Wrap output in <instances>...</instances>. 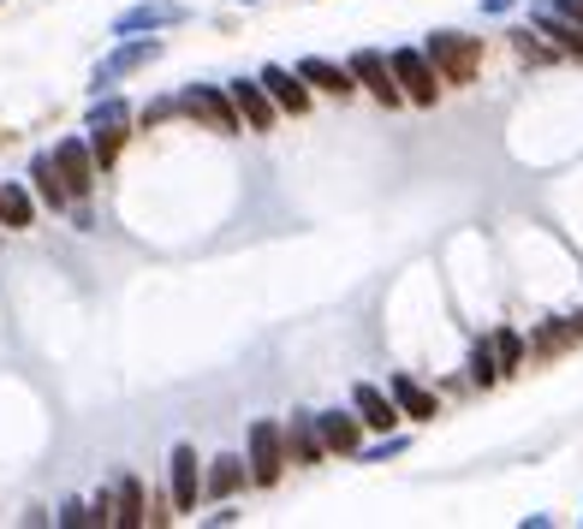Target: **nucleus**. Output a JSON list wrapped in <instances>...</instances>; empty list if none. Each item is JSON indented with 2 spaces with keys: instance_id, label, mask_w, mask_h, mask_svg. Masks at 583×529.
<instances>
[{
  "instance_id": "15",
  "label": "nucleus",
  "mask_w": 583,
  "mask_h": 529,
  "mask_svg": "<svg viewBox=\"0 0 583 529\" xmlns=\"http://www.w3.org/2000/svg\"><path fill=\"white\" fill-rule=\"evenodd\" d=\"M315 428H322V446L327 452H358V417H346V411H322Z\"/></svg>"
},
{
  "instance_id": "1",
  "label": "nucleus",
  "mask_w": 583,
  "mask_h": 529,
  "mask_svg": "<svg viewBox=\"0 0 583 529\" xmlns=\"http://www.w3.org/2000/svg\"><path fill=\"white\" fill-rule=\"evenodd\" d=\"M423 54L435 60V72L447 84H471L476 66H483V42H476V36H459V30H435Z\"/></svg>"
},
{
  "instance_id": "3",
  "label": "nucleus",
  "mask_w": 583,
  "mask_h": 529,
  "mask_svg": "<svg viewBox=\"0 0 583 529\" xmlns=\"http://www.w3.org/2000/svg\"><path fill=\"white\" fill-rule=\"evenodd\" d=\"M286 470V428L281 423H250V482L274 488Z\"/></svg>"
},
{
  "instance_id": "22",
  "label": "nucleus",
  "mask_w": 583,
  "mask_h": 529,
  "mask_svg": "<svg viewBox=\"0 0 583 529\" xmlns=\"http://www.w3.org/2000/svg\"><path fill=\"white\" fill-rule=\"evenodd\" d=\"M125 119H132V108H125L120 96H108V102L90 108V131H108V125H125Z\"/></svg>"
},
{
  "instance_id": "24",
  "label": "nucleus",
  "mask_w": 583,
  "mask_h": 529,
  "mask_svg": "<svg viewBox=\"0 0 583 529\" xmlns=\"http://www.w3.org/2000/svg\"><path fill=\"white\" fill-rule=\"evenodd\" d=\"M245 7H257V0H245Z\"/></svg>"
},
{
  "instance_id": "19",
  "label": "nucleus",
  "mask_w": 583,
  "mask_h": 529,
  "mask_svg": "<svg viewBox=\"0 0 583 529\" xmlns=\"http://www.w3.org/2000/svg\"><path fill=\"white\" fill-rule=\"evenodd\" d=\"M113 524H125V529L149 524V506H144V482H137V476H125V482H120V512H113Z\"/></svg>"
},
{
  "instance_id": "6",
  "label": "nucleus",
  "mask_w": 583,
  "mask_h": 529,
  "mask_svg": "<svg viewBox=\"0 0 583 529\" xmlns=\"http://www.w3.org/2000/svg\"><path fill=\"white\" fill-rule=\"evenodd\" d=\"M156 54H161V42H156V36H132V42H125V48H113V54L96 66V90H108L113 78H125V72L149 66Z\"/></svg>"
},
{
  "instance_id": "14",
  "label": "nucleus",
  "mask_w": 583,
  "mask_h": 529,
  "mask_svg": "<svg viewBox=\"0 0 583 529\" xmlns=\"http://www.w3.org/2000/svg\"><path fill=\"white\" fill-rule=\"evenodd\" d=\"M351 399H358V423H370V428H393V423H399V405H393V399L382 393V387H370V381H363Z\"/></svg>"
},
{
  "instance_id": "17",
  "label": "nucleus",
  "mask_w": 583,
  "mask_h": 529,
  "mask_svg": "<svg viewBox=\"0 0 583 529\" xmlns=\"http://www.w3.org/2000/svg\"><path fill=\"white\" fill-rule=\"evenodd\" d=\"M393 405H399L405 417H435V393H423L411 375H393Z\"/></svg>"
},
{
  "instance_id": "16",
  "label": "nucleus",
  "mask_w": 583,
  "mask_h": 529,
  "mask_svg": "<svg viewBox=\"0 0 583 529\" xmlns=\"http://www.w3.org/2000/svg\"><path fill=\"white\" fill-rule=\"evenodd\" d=\"M303 84H315V90H327V96H351V72H339L334 60H303Z\"/></svg>"
},
{
  "instance_id": "20",
  "label": "nucleus",
  "mask_w": 583,
  "mask_h": 529,
  "mask_svg": "<svg viewBox=\"0 0 583 529\" xmlns=\"http://www.w3.org/2000/svg\"><path fill=\"white\" fill-rule=\"evenodd\" d=\"M500 375H506V369H500V351H494V339H488V345H476V351H471V381H476V387H494Z\"/></svg>"
},
{
  "instance_id": "5",
  "label": "nucleus",
  "mask_w": 583,
  "mask_h": 529,
  "mask_svg": "<svg viewBox=\"0 0 583 529\" xmlns=\"http://www.w3.org/2000/svg\"><path fill=\"white\" fill-rule=\"evenodd\" d=\"M168 24H185L179 0H144V7H132V12L113 18V36H144V30H168Z\"/></svg>"
},
{
  "instance_id": "9",
  "label": "nucleus",
  "mask_w": 583,
  "mask_h": 529,
  "mask_svg": "<svg viewBox=\"0 0 583 529\" xmlns=\"http://www.w3.org/2000/svg\"><path fill=\"white\" fill-rule=\"evenodd\" d=\"M226 96H233V108L250 119V131H274V96L262 90V78H238V84H226Z\"/></svg>"
},
{
  "instance_id": "8",
  "label": "nucleus",
  "mask_w": 583,
  "mask_h": 529,
  "mask_svg": "<svg viewBox=\"0 0 583 529\" xmlns=\"http://www.w3.org/2000/svg\"><path fill=\"white\" fill-rule=\"evenodd\" d=\"M351 78H363V90L375 96V102H405V90H399V78H393V60H382L375 48H363L358 60H351Z\"/></svg>"
},
{
  "instance_id": "11",
  "label": "nucleus",
  "mask_w": 583,
  "mask_h": 529,
  "mask_svg": "<svg viewBox=\"0 0 583 529\" xmlns=\"http://www.w3.org/2000/svg\"><path fill=\"white\" fill-rule=\"evenodd\" d=\"M173 506L197 512V452L191 446H173Z\"/></svg>"
},
{
  "instance_id": "2",
  "label": "nucleus",
  "mask_w": 583,
  "mask_h": 529,
  "mask_svg": "<svg viewBox=\"0 0 583 529\" xmlns=\"http://www.w3.org/2000/svg\"><path fill=\"white\" fill-rule=\"evenodd\" d=\"M393 78H399L405 102L435 108V96H441V72H435V60H429L423 48H399V54H393Z\"/></svg>"
},
{
  "instance_id": "18",
  "label": "nucleus",
  "mask_w": 583,
  "mask_h": 529,
  "mask_svg": "<svg viewBox=\"0 0 583 529\" xmlns=\"http://www.w3.org/2000/svg\"><path fill=\"white\" fill-rule=\"evenodd\" d=\"M238 488H245V458H233V452H226V458H214V470H209V494H214V500H233Z\"/></svg>"
},
{
  "instance_id": "23",
  "label": "nucleus",
  "mask_w": 583,
  "mask_h": 529,
  "mask_svg": "<svg viewBox=\"0 0 583 529\" xmlns=\"http://www.w3.org/2000/svg\"><path fill=\"white\" fill-rule=\"evenodd\" d=\"M494 351H500V369H518V357H524V339H518L512 327H500V333H494Z\"/></svg>"
},
{
  "instance_id": "13",
  "label": "nucleus",
  "mask_w": 583,
  "mask_h": 529,
  "mask_svg": "<svg viewBox=\"0 0 583 529\" xmlns=\"http://www.w3.org/2000/svg\"><path fill=\"white\" fill-rule=\"evenodd\" d=\"M286 452L298 464H322V428H315V417H292V428H286Z\"/></svg>"
},
{
  "instance_id": "21",
  "label": "nucleus",
  "mask_w": 583,
  "mask_h": 529,
  "mask_svg": "<svg viewBox=\"0 0 583 529\" xmlns=\"http://www.w3.org/2000/svg\"><path fill=\"white\" fill-rule=\"evenodd\" d=\"M0 221L30 226V197H24V185H0Z\"/></svg>"
},
{
  "instance_id": "12",
  "label": "nucleus",
  "mask_w": 583,
  "mask_h": 529,
  "mask_svg": "<svg viewBox=\"0 0 583 529\" xmlns=\"http://www.w3.org/2000/svg\"><path fill=\"white\" fill-rule=\"evenodd\" d=\"M30 179H36V197H42L48 209H66L72 203V191H66V179H60V161L54 155H36L30 161Z\"/></svg>"
},
{
  "instance_id": "4",
  "label": "nucleus",
  "mask_w": 583,
  "mask_h": 529,
  "mask_svg": "<svg viewBox=\"0 0 583 529\" xmlns=\"http://www.w3.org/2000/svg\"><path fill=\"white\" fill-rule=\"evenodd\" d=\"M179 108H185V113H197L209 131H238V108H233V96L214 90V84H191V90L179 96Z\"/></svg>"
},
{
  "instance_id": "10",
  "label": "nucleus",
  "mask_w": 583,
  "mask_h": 529,
  "mask_svg": "<svg viewBox=\"0 0 583 529\" xmlns=\"http://www.w3.org/2000/svg\"><path fill=\"white\" fill-rule=\"evenodd\" d=\"M262 90L274 96V108H281V113H303V108H310V84H303V72L262 66Z\"/></svg>"
},
{
  "instance_id": "7",
  "label": "nucleus",
  "mask_w": 583,
  "mask_h": 529,
  "mask_svg": "<svg viewBox=\"0 0 583 529\" xmlns=\"http://www.w3.org/2000/svg\"><path fill=\"white\" fill-rule=\"evenodd\" d=\"M54 161H60V179H66L72 197H90L96 191V155H90V143L66 137V143L54 149Z\"/></svg>"
}]
</instances>
